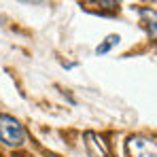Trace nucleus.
<instances>
[{"instance_id": "f03ea898", "label": "nucleus", "mask_w": 157, "mask_h": 157, "mask_svg": "<svg viewBox=\"0 0 157 157\" xmlns=\"http://www.w3.org/2000/svg\"><path fill=\"white\" fill-rule=\"evenodd\" d=\"M130 157H157V142L147 136H132L128 140Z\"/></svg>"}, {"instance_id": "20e7f679", "label": "nucleus", "mask_w": 157, "mask_h": 157, "mask_svg": "<svg viewBox=\"0 0 157 157\" xmlns=\"http://www.w3.org/2000/svg\"><path fill=\"white\" fill-rule=\"evenodd\" d=\"M138 15H140L142 24L147 26L149 34H151V38H157V11H155V9H140Z\"/></svg>"}, {"instance_id": "7ed1b4c3", "label": "nucleus", "mask_w": 157, "mask_h": 157, "mask_svg": "<svg viewBox=\"0 0 157 157\" xmlns=\"http://www.w3.org/2000/svg\"><path fill=\"white\" fill-rule=\"evenodd\" d=\"M83 140H85L87 157H110L106 142L100 138V136H98V134H94V132H85Z\"/></svg>"}, {"instance_id": "f257e3e1", "label": "nucleus", "mask_w": 157, "mask_h": 157, "mask_svg": "<svg viewBox=\"0 0 157 157\" xmlns=\"http://www.w3.org/2000/svg\"><path fill=\"white\" fill-rule=\"evenodd\" d=\"M0 140L6 147H19L26 140V130L17 119L9 115H0Z\"/></svg>"}, {"instance_id": "423d86ee", "label": "nucleus", "mask_w": 157, "mask_h": 157, "mask_svg": "<svg viewBox=\"0 0 157 157\" xmlns=\"http://www.w3.org/2000/svg\"><path fill=\"white\" fill-rule=\"evenodd\" d=\"M21 2H26V4H43L45 0H21Z\"/></svg>"}, {"instance_id": "39448f33", "label": "nucleus", "mask_w": 157, "mask_h": 157, "mask_svg": "<svg viewBox=\"0 0 157 157\" xmlns=\"http://www.w3.org/2000/svg\"><path fill=\"white\" fill-rule=\"evenodd\" d=\"M119 40H121V36H119V34H110L104 43H102V45H98L96 53H98V55H104V53H108V51H110V47H115Z\"/></svg>"}]
</instances>
